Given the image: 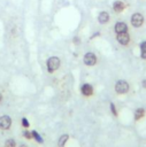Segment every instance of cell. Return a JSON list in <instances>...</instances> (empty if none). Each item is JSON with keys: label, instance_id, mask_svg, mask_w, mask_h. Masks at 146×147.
<instances>
[{"label": "cell", "instance_id": "obj_12", "mask_svg": "<svg viewBox=\"0 0 146 147\" xmlns=\"http://www.w3.org/2000/svg\"><path fill=\"white\" fill-rule=\"evenodd\" d=\"M144 114H145V110L143 108H138L136 110V113H135V118L136 119H139V118H141L144 116Z\"/></svg>", "mask_w": 146, "mask_h": 147}, {"label": "cell", "instance_id": "obj_19", "mask_svg": "<svg viewBox=\"0 0 146 147\" xmlns=\"http://www.w3.org/2000/svg\"><path fill=\"white\" fill-rule=\"evenodd\" d=\"M143 86H144V87H146V79H145V80H143Z\"/></svg>", "mask_w": 146, "mask_h": 147}, {"label": "cell", "instance_id": "obj_2", "mask_svg": "<svg viewBox=\"0 0 146 147\" xmlns=\"http://www.w3.org/2000/svg\"><path fill=\"white\" fill-rule=\"evenodd\" d=\"M59 67H60V59L59 57L52 56V57L48 59V61H47V69H48L49 72L55 71Z\"/></svg>", "mask_w": 146, "mask_h": 147}, {"label": "cell", "instance_id": "obj_8", "mask_svg": "<svg viewBox=\"0 0 146 147\" xmlns=\"http://www.w3.org/2000/svg\"><path fill=\"white\" fill-rule=\"evenodd\" d=\"M113 9L115 13H122L125 9V3L121 0H116L113 2Z\"/></svg>", "mask_w": 146, "mask_h": 147}, {"label": "cell", "instance_id": "obj_9", "mask_svg": "<svg viewBox=\"0 0 146 147\" xmlns=\"http://www.w3.org/2000/svg\"><path fill=\"white\" fill-rule=\"evenodd\" d=\"M109 14L107 11H101L99 15H98V21L100 24H106L109 22Z\"/></svg>", "mask_w": 146, "mask_h": 147}, {"label": "cell", "instance_id": "obj_7", "mask_svg": "<svg viewBox=\"0 0 146 147\" xmlns=\"http://www.w3.org/2000/svg\"><path fill=\"white\" fill-rule=\"evenodd\" d=\"M114 30L116 33H122V32H128L129 28H128V24L124 23V22H117L114 26Z\"/></svg>", "mask_w": 146, "mask_h": 147}, {"label": "cell", "instance_id": "obj_18", "mask_svg": "<svg viewBox=\"0 0 146 147\" xmlns=\"http://www.w3.org/2000/svg\"><path fill=\"white\" fill-rule=\"evenodd\" d=\"M23 136H24L26 139H31V136H32V134H31L30 132H28V131H24V132H23Z\"/></svg>", "mask_w": 146, "mask_h": 147}, {"label": "cell", "instance_id": "obj_1", "mask_svg": "<svg viewBox=\"0 0 146 147\" xmlns=\"http://www.w3.org/2000/svg\"><path fill=\"white\" fill-rule=\"evenodd\" d=\"M130 22H131V25L133 28H140V26H143V24L145 22V17H144V15L141 13L137 11V13H133L131 15Z\"/></svg>", "mask_w": 146, "mask_h": 147}, {"label": "cell", "instance_id": "obj_14", "mask_svg": "<svg viewBox=\"0 0 146 147\" xmlns=\"http://www.w3.org/2000/svg\"><path fill=\"white\" fill-rule=\"evenodd\" d=\"M5 147H15V140L14 139H8L5 142Z\"/></svg>", "mask_w": 146, "mask_h": 147}, {"label": "cell", "instance_id": "obj_11", "mask_svg": "<svg viewBox=\"0 0 146 147\" xmlns=\"http://www.w3.org/2000/svg\"><path fill=\"white\" fill-rule=\"evenodd\" d=\"M140 57L146 60V40L140 42Z\"/></svg>", "mask_w": 146, "mask_h": 147}, {"label": "cell", "instance_id": "obj_21", "mask_svg": "<svg viewBox=\"0 0 146 147\" xmlns=\"http://www.w3.org/2000/svg\"><path fill=\"white\" fill-rule=\"evenodd\" d=\"M21 147H26V146L25 145H21Z\"/></svg>", "mask_w": 146, "mask_h": 147}, {"label": "cell", "instance_id": "obj_13", "mask_svg": "<svg viewBox=\"0 0 146 147\" xmlns=\"http://www.w3.org/2000/svg\"><path fill=\"white\" fill-rule=\"evenodd\" d=\"M68 138H69L68 134H63V136H61V137H60V140H59V147H63V146L66 145Z\"/></svg>", "mask_w": 146, "mask_h": 147}, {"label": "cell", "instance_id": "obj_17", "mask_svg": "<svg viewBox=\"0 0 146 147\" xmlns=\"http://www.w3.org/2000/svg\"><path fill=\"white\" fill-rule=\"evenodd\" d=\"M110 109H112V113H113L114 115H117V111H116V108H115L114 103H110Z\"/></svg>", "mask_w": 146, "mask_h": 147}, {"label": "cell", "instance_id": "obj_16", "mask_svg": "<svg viewBox=\"0 0 146 147\" xmlns=\"http://www.w3.org/2000/svg\"><path fill=\"white\" fill-rule=\"evenodd\" d=\"M22 125H23L24 127H29V122H28V119H26L25 117L22 118Z\"/></svg>", "mask_w": 146, "mask_h": 147}, {"label": "cell", "instance_id": "obj_4", "mask_svg": "<svg viewBox=\"0 0 146 147\" xmlns=\"http://www.w3.org/2000/svg\"><path fill=\"white\" fill-rule=\"evenodd\" d=\"M116 40H117L121 45L126 46V45L130 42V34H129V32L117 33V36H116Z\"/></svg>", "mask_w": 146, "mask_h": 147}, {"label": "cell", "instance_id": "obj_20", "mask_svg": "<svg viewBox=\"0 0 146 147\" xmlns=\"http://www.w3.org/2000/svg\"><path fill=\"white\" fill-rule=\"evenodd\" d=\"M1 100H2V95L0 94V102H1Z\"/></svg>", "mask_w": 146, "mask_h": 147}, {"label": "cell", "instance_id": "obj_15", "mask_svg": "<svg viewBox=\"0 0 146 147\" xmlns=\"http://www.w3.org/2000/svg\"><path fill=\"white\" fill-rule=\"evenodd\" d=\"M31 134H32V137H33V138H34V139H36L38 142H43V139L40 138V136H39V134L36 132V131H32V133H31Z\"/></svg>", "mask_w": 146, "mask_h": 147}, {"label": "cell", "instance_id": "obj_6", "mask_svg": "<svg viewBox=\"0 0 146 147\" xmlns=\"http://www.w3.org/2000/svg\"><path fill=\"white\" fill-rule=\"evenodd\" d=\"M11 125V118L9 116H1L0 117V129L2 130H8Z\"/></svg>", "mask_w": 146, "mask_h": 147}, {"label": "cell", "instance_id": "obj_3", "mask_svg": "<svg viewBox=\"0 0 146 147\" xmlns=\"http://www.w3.org/2000/svg\"><path fill=\"white\" fill-rule=\"evenodd\" d=\"M115 91L118 93V94H124L129 91V84L128 82L125 80H118L116 84H115Z\"/></svg>", "mask_w": 146, "mask_h": 147}, {"label": "cell", "instance_id": "obj_10", "mask_svg": "<svg viewBox=\"0 0 146 147\" xmlns=\"http://www.w3.org/2000/svg\"><path fill=\"white\" fill-rule=\"evenodd\" d=\"M80 91H82V93H83L84 95L89 96V95H92V93H93V87H92L90 84H84V85L82 86Z\"/></svg>", "mask_w": 146, "mask_h": 147}, {"label": "cell", "instance_id": "obj_5", "mask_svg": "<svg viewBox=\"0 0 146 147\" xmlns=\"http://www.w3.org/2000/svg\"><path fill=\"white\" fill-rule=\"evenodd\" d=\"M84 63L86 65H94L97 63V56H95V54H93L91 52L86 53L84 55Z\"/></svg>", "mask_w": 146, "mask_h": 147}]
</instances>
